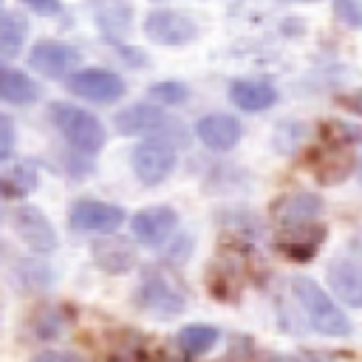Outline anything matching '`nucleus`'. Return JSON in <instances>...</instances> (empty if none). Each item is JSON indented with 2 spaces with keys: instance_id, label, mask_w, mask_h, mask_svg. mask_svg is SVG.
Masks as SVG:
<instances>
[{
  "instance_id": "f257e3e1",
  "label": "nucleus",
  "mask_w": 362,
  "mask_h": 362,
  "mask_svg": "<svg viewBox=\"0 0 362 362\" xmlns=\"http://www.w3.org/2000/svg\"><path fill=\"white\" fill-rule=\"evenodd\" d=\"M291 294L300 303V308L305 311L308 322L325 334V337H348L351 334V322L348 317L339 311V305L331 300V294H325L311 277H294L291 280Z\"/></svg>"
},
{
  "instance_id": "f03ea898",
  "label": "nucleus",
  "mask_w": 362,
  "mask_h": 362,
  "mask_svg": "<svg viewBox=\"0 0 362 362\" xmlns=\"http://www.w3.org/2000/svg\"><path fill=\"white\" fill-rule=\"evenodd\" d=\"M136 303H139V308H144L147 314H153L158 320H173L184 311V286L173 272H167L161 266H150L141 274Z\"/></svg>"
},
{
  "instance_id": "7ed1b4c3",
  "label": "nucleus",
  "mask_w": 362,
  "mask_h": 362,
  "mask_svg": "<svg viewBox=\"0 0 362 362\" xmlns=\"http://www.w3.org/2000/svg\"><path fill=\"white\" fill-rule=\"evenodd\" d=\"M48 113H51V122L57 124V130L79 153H96L105 147V127L93 113H88L76 105H68V102H54L48 107Z\"/></svg>"
},
{
  "instance_id": "20e7f679",
  "label": "nucleus",
  "mask_w": 362,
  "mask_h": 362,
  "mask_svg": "<svg viewBox=\"0 0 362 362\" xmlns=\"http://www.w3.org/2000/svg\"><path fill=\"white\" fill-rule=\"evenodd\" d=\"M113 124L122 136H156L167 141H184V127L156 105H130L116 113Z\"/></svg>"
},
{
  "instance_id": "39448f33",
  "label": "nucleus",
  "mask_w": 362,
  "mask_h": 362,
  "mask_svg": "<svg viewBox=\"0 0 362 362\" xmlns=\"http://www.w3.org/2000/svg\"><path fill=\"white\" fill-rule=\"evenodd\" d=\"M130 167L141 184L153 187L164 181L175 167V147L167 139H144L130 153Z\"/></svg>"
},
{
  "instance_id": "423d86ee",
  "label": "nucleus",
  "mask_w": 362,
  "mask_h": 362,
  "mask_svg": "<svg viewBox=\"0 0 362 362\" xmlns=\"http://www.w3.org/2000/svg\"><path fill=\"white\" fill-rule=\"evenodd\" d=\"M144 34L158 45H187L198 37V23L175 8H156L144 17Z\"/></svg>"
},
{
  "instance_id": "0eeeda50",
  "label": "nucleus",
  "mask_w": 362,
  "mask_h": 362,
  "mask_svg": "<svg viewBox=\"0 0 362 362\" xmlns=\"http://www.w3.org/2000/svg\"><path fill=\"white\" fill-rule=\"evenodd\" d=\"M68 90L88 102L107 105V102H116L124 96V79L105 68H85V71H76L68 76Z\"/></svg>"
},
{
  "instance_id": "6e6552de",
  "label": "nucleus",
  "mask_w": 362,
  "mask_h": 362,
  "mask_svg": "<svg viewBox=\"0 0 362 362\" xmlns=\"http://www.w3.org/2000/svg\"><path fill=\"white\" fill-rule=\"evenodd\" d=\"M79 59H82L79 51L68 42H59V40H40L28 54V65L48 79L68 76L79 65Z\"/></svg>"
},
{
  "instance_id": "1a4fd4ad",
  "label": "nucleus",
  "mask_w": 362,
  "mask_h": 362,
  "mask_svg": "<svg viewBox=\"0 0 362 362\" xmlns=\"http://www.w3.org/2000/svg\"><path fill=\"white\" fill-rule=\"evenodd\" d=\"M14 232L20 235V240L40 252V255H48L57 249V232L51 226V221L45 218L42 209L31 206V204H23L14 209Z\"/></svg>"
},
{
  "instance_id": "9d476101",
  "label": "nucleus",
  "mask_w": 362,
  "mask_h": 362,
  "mask_svg": "<svg viewBox=\"0 0 362 362\" xmlns=\"http://www.w3.org/2000/svg\"><path fill=\"white\" fill-rule=\"evenodd\" d=\"M68 221L79 232H113L124 221V209L105 201H76L68 212Z\"/></svg>"
},
{
  "instance_id": "9b49d317",
  "label": "nucleus",
  "mask_w": 362,
  "mask_h": 362,
  "mask_svg": "<svg viewBox=\"0 0 362 362\" xmlns=\"http://www.w3.org/2000/svg\"><path fill=\"white\" fill-rule=\"evenodd\" d=\"M130 226H133V235H136L139 243L158 246V243H164V240L170 238V232L178 226V215H175L173 206L158 204V206H147V209L136 212Z\"/></svg>"
},
{
  "instance_id": "f8f14e48",
  "label": "nucleus",
  "mask_w": 362,
  "mask_h": 362,
  "mask_svg": "<svg viewBox=\"0 0 362 362\" xmlns=\"http://www.w3.org/2000/svg\"><path fill=\"white\" fill-rule=\"evenodd\" d=\"M322 201L314 192H291L277 198L272 215L283 229H297V226H308L314 223V218L320 215Z\"/></svg>"
},
{
  "instance_id": "ddd939ff",
  "label": "nucleus",
  "mask_w": 362,
  "mask_h": 362,
  "mask_svg": "<svg viewBox=\"0 0 362 362\" xmlns=\"http://www.w3.org/2000/svg\"><path fill=\"white\" fill-rule=\"evenodd\" d=\"M195 133L209 150H232L240 141L243 127L229 113H209L195 124Z\"/></svg>"
},
{
  "instance_id": "4468645a",
  "label": "nucleus",
  "mask_w": 362,
  "mask_h": 362,
  "mask_svg": "<svg viewBox=\"0 0 362 362\" xmlns=\"http://www.w3.org/2000/svg\"><path fill=\"white\" fill-rule=\"evenodd\" d=\"M93 263L107 274H124L136 266V249L124 238H99L90 246Z\"/></svg>"
},
{
  "instance_id": "2eb2a0df",
  "label": "nucleus",
  "mask_w": 362,
  "mask_h": 362,
  "mask_svg": "<svg viewBox=\"0 0 362 362\" xmlns=\"http://www.w3.org/2000/svg\"><path fill=\"white\" fill-rule=\"evenodd\" d=\"M331 291L351 308H362V266L351 260H334L328 266Z\"/></svg>"
},
{
  "instance_id": "dca6fc26",
  "label": "nucleus",
  "mask_w": 362,
  "mask_h": 362,
  "mask_svg": "<svg viewBox=\"0 0 362 362\" xmlns=\"http://www.w3.org/2000/svg\"><path fill=\"white\" fill-rule=\"evenodd\" d=\"M229 96L232 102L246 110V113H260V110H269L274 102H277V90L272 82L266 79H235L232 88H229Z\"/></svg>"
},
{
  "instance_id": "f3484780",
  "label": "nucleus",
  "mask_w": 362,
  "mask_h": 362,
  "mask_svg": "<svg viewBox=\"0 0 362 362\" xmlns=\"http://www.w3.org/2000/svg\"><path fill=\"white\" fill-rule=\"evenodd\" d=\"M354 170V158L342 150V144H334L328 150H322L317 156V161L311 164V173L317 175L320 184H339L342 178H348Z\"/></svg>"
},
{
  "instance_id": "a211bd4d",
  "label": "nucleus",
  "mask_w": 362,
  "mask_h": 362,
  "mask_svg": "<svg viewBox=\"0 0 362 362\" xmlns=\"http://www.w3.org/2000/svg\"><path fill=\"white\" fill-rule=\"evenodd\" d=\"M40 96V88L31 76H25L17 68L0 65V99L11 105H31Z\"/></svg>"
},
{
  "instance_id": "6ab92c4d",
  "label": "nucleus",
  "mask_w": 362,
  "mask_h": 362,
  "mask_svg": "<svg viewBox=\"0 0 362 362\" xmlns=\"http://www.w3.org/2000/svg\"><path fill=\"white\" fill-rule=\"evenodd\" d=\"M28 34V23L17 11H0V59L17 57Z\"/></svg>"
},
{
  "instance_id": "aec40b11",
  "label": "nucleus",
  "mask_w": 362,
  "mask_h": 362,
  "mask_svg": "<svg viewBox=\"0 0 362 362\" xmlns=\"http://www.w3.org/2000/svg\"><path fill=\"white\" fill-rule=\"evenodd\" d=\"M34 187H37V170H34V164L20 161V164H14L8 170H0V189L6 195L20 198V195H28Z\"/></svg>"
},
{
  "instance_id": "412c9836",
  "label": "nucleus",
  "mask_w": 362,
  "mask_h": 362,
  "mask_svg": "<svg viewBox=\"0 0 362 362\" xmlns=\"http://www.w3.org/2000/svg\"><path fill=\"white\" fill-rule=\"evenodd\" d=\"M218 337H221V334H218V328H212V325H184V328L178 331V345H181L184 354L201 356V354H206V351L215 348Z\"/></svg>"
},
{
  "instance_id": "4be33fe9",
  "label": "nucleus",
  "mask_w": 362,
  "mask_h": 362,
  "mask_svg": "<svg viewBox=\"0 0 362 362\" xmlns=\"http://www.w3.org/2000/svg\"><path fill=\"white\" fill-rule=\"evenodd\" d=\"M96 23H99V28L105 31V37H107L110 42H116V37L130 28V8H127L124 3L102 6V8L96 11Z\"/></svg>"
},
{
  "instance_id": "5701e85b",
  "label": "nucleus",
  "mask_w": 362,
  "mask_h": 362,
  "mask_svg": "<svg viewBox=\"0 0 362 362\" xmlns=\"http://www.w3.org/2000/svg\"><path fill=\"white\" fill-rule=\"evenodd\" d=\"M209 288L218 300H235V294L240 288V266L232 269L226 263H215L209 269Z\"/></svg>"
},
{
  "instance_id": "b1692460",
  "label": "nucleus",
  "mask_w": 362,
  "mask_h": 362,
  "mask_svg": "<svg viewBox=\"0 0 362 362\" xmlns=\"http://www.w3.org/2000/svg\"><path fill=\"white\" fill-rule=\"evenodd\" d=\"M150 99L158 105H181L187 99V85L181 82H158L150 88Z\"/></svg>"
},
{
  "instance_id": "393cba45",
  "label": "nucleus",
  "mask_w": 362,
  "mask_h": 362,
  "mask_svg": "<svg viewBox=\"0 0 362 362\" xmlns=\"http://www.w3.org/2000/svg\"><path fill=\"white\" fill-rule=\"evenodd\" d=\"M334 14L348 28H362V0H334Z\"/></svg>"
},
{
  "instance_id": "a878e982",
  "label": "nucleus",
  "mask_w": 362,
  "mask_h": 362,
  "mask_svg": "<svg viewBox=\"0 0 362 362\" xmlns=\"http://www.w3.org/2000/svg\"><path fill=\"white\" fill-rule=\"evenodd\" d=\"M11 147H14V124L8 116L0 113V161L11 156Z\"/></svg>"
},
{
  "instance_id": "bb28decb",
  "label": "nucleus",
  "mask_w": 362,
  "mask_h": 362,
  "mask_svg": "<svg viewBox=\"0 0 362 362\" xmlns=\"http://www.w3.org/2000/svg\"><path fill=\"white\" fill-rule=\"evenodd\" d=\"M20 3L28 6L31 11L42 14V17H54V14L62 11V3H59V0H20Z\"/></svg>"
},
{
  "instance_id": "cd10ccee",
  "label": "nucleus",
  "mask_w": 362,
  "mask_h": 362,
  "mask_svg": "<svg viewBox=\"0 0 362 362\" xmlns=\"http://www.w3.org/2000/svg\"><path fill=\"white\" fill-rule=\"evenodd\" d=\"M31 362H85V359L76 354H68V351H42Z\"/></svg>"
},
{
  "instance_id": "c85d7f7f",
  "label": "nucleus",
  "mask_w": 362,
  "mask_h": 362,
  "mask_svg": "<svg viewBox=\"0 0 362 362\" xmlns=\"http://www.w3.org/2000/svg\"><path fill=\"white\" fill-rule=\"evenodd\" d=\"M339 105L348 107L351 113H359V116H362V90H354V93L339 96Z\"/></svg>"
},
{
  "instance_id": "c756f323",
  "label": "nucleus",
  "mask_w": 362,
  "mask_h": 362,
  "mask_svg": "<svg viewBox=\"0 0 362 362\" xmlns=\"http://www.w3.org/2000/svg\"><path fill=\"white\" fill-rule=\"evenodd\" d=\"M99 362H133V356H127V354H110V356H105Z\"/></svg>"
},
{
  "instance_id": "7c9ffc66",
  "label": "nucleus",
  "mask_w": 362,
  "mask_h": 362,
  "mask_svg": "<svg viewBox=\"0 0 362 362\" xmlns=\"http://www.w3.org/2000/svg\"><path fill=\"white\" fill-rule=\"evenodd\" d=\"M269 362H300V359H294V356H283V354H280V356H272Z\"/></svg>"
},
{
  "instance_id": "2f4dec72",
  "label": "nucleus",
  "mask_w": 362,
  "mask_h": 362,
  "mask_svg": "<svg viewBox=\"0 0 362 362\" xmlns=\"http://www.w3.org/2000/svg\"><path fill=\"white\" fill-rule=\"evenodd\" d=\"M356 175H359V181H362V158L356 161Z\"/></svg>"
},
{
  "instance_id": "473e14b6",
  "label": "nucleus",
  "mask_w": 362,
  "mask_h": 362,
  "mask_svg": "<svg viewBox=\"0 0 362 362\" xmlns=\"http://www.w3.org/2000/svg\"><path fill=\"white\" fill-rule=\"evenodd\" d=\"M280 3H314V0H280Z\"/></svg>"
}]
</instances>
